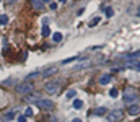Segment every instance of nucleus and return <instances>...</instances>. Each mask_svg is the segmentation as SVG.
<instances>
[{"label": "nucleus", "mask_w": 140, "mask_h": 122, "mask_svg": "<svg viewBox=\"0 0 140 122\" xmlns=\"http://www.w3.org/2000/svg\"><path fill=\"white\" fill-rule=\"evenodd\" d=\"M60 86H62V82L51 80V82H47V83L44 85V90H46L49 94H57L59 91H60Z\"/></svg>", "instance_id": "f257e3e1"}, {"label": "nucleus", "mask_w": 140, "mask_h": 122, "mask_svg": "<svg viewBox=\"0 0 140 122\" xmlns=\"http://www.w3.org/2000/svg\"><path fill=\"white\" fill-rule=\"evenodd\" d=\"M108 116V122H119L122 119V111L121 109H112L111 112H106Z\"/></svg>", "instance_id": "f03ea898"}, {"label": "nucleus", "mask_w": 140, "mask_h": 122, "mask_svg": "<svg viewBox=\"0 0 140 122\" xmlns=\"http://www.w3.org/2000/svg\"><path fill=\"white\" fill-rule=\"evenodd\" d=\"M33 91V83H20V85H16V93H20V94H29Z\"/></svg>", "instance_id": "7ed1b4c3"}, {"label": "nucleus", "mask_w": 140, "mask_h": 122, "mask_svg": "<svg viewBox=\"0 0 140 122\" xmlns=\"http://www.w3.org/2000/svg\"><path fill=\"white\" fill-rule=\"evenodd\" d=\"M36 106H38L39 109L49 111V109H54V101H51V99H38L36 101Z\"/></svg>", "instance_id": "20e7f679"}, {"label": "nucleus", "mask_w": 140, "mask_h": 122, "mask_svg": "<svg viewBox=\"0 0 140 122\" xmlns=\"http://www.w3.org/2000/svg\"><path fill=\"white\" fill-rule=\"evenodd\" d=\"M137 98H138V94H137V91H132V88H129L125 91V94H124V101L129 104V103H137Z\"/></svg>", "instance_id": "39448f33"}, {"label": "nucleus", "mask_w": 140, "mask_h": 122, "mask_svg": "<svg viewBox=\"0 0 140 122\" xmlns=\"http://www.w3.org/2000/svg\"><path fill=\"white\" fill-rule=\"evenodd\" d=\"M54 73H57V69H56V67H51V69H47L46 72H42L41 75L44 77V78H47V77H51V75H54Z\"/></svg>", "instance_id": "423d86ee"}, {"label": "nucleus", "mask_w": 140, "mask_h": 122, "mask_svg": "<svg viewBox=\"0 0 140 122\" xmlns=\"http://www.w3.org/2000/svg\"><path fill=\"white\" fill-rule=\"evenodd\" d=\"M138 104H137V103H135V104H132L130 107H129V114H132V116H137L138 114Z\"/></svg>", "instance_id": "0eeeda50"}, {"label": "nucleus", "mask_w": 140, "mask_h": 122, "mask_svg": "<svg viewBox=\"0 0 140 122\" xmlns=\"http://www.w3.org/2000/svg\"><path fill=\"white\" fill-rule=\"evenodd\" d=\"M109 82H111V75H108V73L99 78V83H101V85H108Z\"/></svg>", "instance_id": "6e6552de"}, {"label": "nucleus", "mask_w": 140, "mask_h": 122, "mask_svg": "<svg viewBox=\"0 0 140 122\" xmlns=\"http://www.w3.org/2000/svg\"><path fill=\"white\" fill-rule=\"evenodd\" d=\"M31 3H33L34 10H42V2L41 0H31Z\"/></svg>", "instance_id": "1a4fd4ad"}, {"label": "nucleus", "mask_w": 140, "mask_h": 122, "mask_svg": "<svg viewBox=\"0 0 140 122\" xmlns=\"http://www.w3.org/2000/svg\"><path fill=\"white\" fill-rule=\"evenodd\" d=\"M106 112H108V111H106L104 107H98V109H95V112H93V114H95V116H104Z\"/></svg>", "instance_id": "9d476101"}, {"label": "nucleus", "mask_w": 140, "mask_h": 122, "mask_svg": "<svg viewBox=\"0 0 140 122\" xmlns=\"http://www.w3.org/2000/svg\"><path fill=\"white\" fill-rule=\"evenodd\" d=\"M88 65H91V62H90V60H85V62L78 64V65L75 67V70H80V69H83V67H88Z\"/></svg>", "instance_id": "9b49d317"}, {"label": "nucleus", "mask_w": 140, "mask_h": 122, "mask_svg": "<svg viewBox=\"0 0 140 122\" xmlns=\"http://www.w3.org/2000/svg\"><path fill=\"white\" fill-rule=\"evenodd\" d=\"M41 33H42V36H49V34H51L49 26H47V24H44V26H42V29H41Z\"/></svg>", "instance_id": "f8f14e48"}, {"label": "nucleus", "mask_w": 140, "mask_h": 122, "mask_svg": "<svg viewBox=\"0 0 140 122\" xmlns=\"http://www.w3.org/2000/svg\"><path fill=\"white\" fill-rule=\"evenodd\" d=\"M74 107H75V109H82V107H83V101H82V99H75V101H74Z\"/></svg>", "instance_id": "ddd939ff"}, {"label": "nucleus", "mask_w": 140, "mask_h": 122, "mask_svg": "<svg viewBox=\"0 0 140 122\" xmlns=\"http://www.w3.org/2000/svg\"><path fill=\"white\" fill-rule=\"evenodd\" d=\"M52 39H54V42H60V41H62V34H60V33H56V34L52 36Z\"/></svg>", "instance_id": "4468645a"}, {"label": "nucleus", "mask_w": 140, "mask_h": 122, "mask_svg": "<svg viewBox=\"0 0 140 122\" xmlns=\"http://www.w3.org/2000/svg\"><path fill=\"white\" fill-rule=\"evenodd\" d=\"M67 99H72V98H74L75 96V90H69V91H67Z\"/></svg>", "instance_id": "2eb2a0df"}, {"label": "nucleus", "mask_w": 140, "mask_h": 122, "mask_svg": "<svg viewBox=\"0 0 140 122\" xmlns=\"http://www.w3.org/2000/svg\"><path fill=\"white\" fill-rule=\"evenodd\" d=\"M7 23H8V16L2 15V16H0V24H7Z\"/></svg>", "instance_id": "dca6fc26"}, {"label": "nucleus", "mask_w": 140, "mask_h": 122, "mask_svg": "<svg viewBox=\"0 0 140 122\" xmlns=\"http://www.w3.org/2000/svg\"><path fill=\"white\" fill-rule=\"evenodd\" d=\"M38 99H39L38 96H26V101H28V103H36Z\"/></svg>", "instance_id": "f3484780"}, {"label": "nucleus", "mask_w": 140, "mask_h": 122, "mask_svg": "<svg viewBox=\"0 0 140 122\" xmlns=\"http://www.w3.org/2000/svg\"><path fill=\"white\" fill-rule=\"evenodd\" d=\"M77 59H78V57H69V59H65L62 64H64V65H65V64H70V62H74V60H77Z\"/></svg>", "instance_id": "a211bd4d"}, {"label": "nucleus", "mask_w": 140, "mask_h": 122, "mask_svg": "<svg viewBox=\"0 0 140 122\" xmlns=\"http://www.w3.org/2000/svg\"><path fill=\"white\" fill-rule=\"evenodd\" d=\"M109 94H111L112 98H116V96H117V94H119V91H117V90H116V88H112L111 91H109Z\"/></svg>", "instance_id": "6ab92c4d"}, {"label": "nucleus", "mask_w": 140, "mask_h": 122, "mask_svg": "<svg viewBox=\"0 0 140 122\" xmlns=\"http://www.w3.org/2000/svg\"><path fill=\"white\" fill-rule=\"evenodd\" d=\"M114 15V10L112 8H106V16L109 18V16H112Z\"/></svg>", "instance_id": "aec40b11"}, {"label": "nucleus", "mask_w": 140, "mask_h": 122, "mask_svg": "<svg viewBox=\"0 0 140 122\" xmlns=\"http://www.w3.org/2000/svg\"><path fill=\"white\" fill-rule=\"evenodd\" d=\"M33 116V109L29 107V109H26V112H25V117H31Z\"/></svg>", "instance_id": "412c9836"}, {"label": "nucleus", "mask_w": 140, "mask_h": 122, "mask_svg": "<svg viewBox=\"0 0 140 122\" xmlns=\"http://www.w3.org/2000/svg\"><path fill=\"white\" fill-rule=\"evenodd\" d=\"M98 23H99V18H95V20H91L90 26H95V24H98Z\"/></svg>", "instance_id": "4be33fe9"}, {"label": "nucleus", "mask_w": 140, "mask_h": 122, "mask_svg": "<svg viewBox=\"0 0 140 122\" xmlns=\"http://www.w3.org/2000/svg\"><path fill=\"white\" fill-rule=\"evenodd\" d=\"M18 122H26V117L25 116H20V117H18Z\"/></svg>", "instance_id": "5701e85b"}, {"label": "nucleus", "mask_w": 140, "mask_h": 122, "mask_svg": "<svg viewBox=\"0 0 140 122\" xmlns=\"http://www.w3.org/2000/svg\"><path fill=\"white\" fill-rule=\"evenodd\" d=\"M3 117H5V119H11V117H13V114H11V112H8V114H5Z\"/></svg>", "instance_id": "b1692460"}, {"label": "nucleus", "mask_w": 140, "mask_h": 122, "mask_svg": "<svg viewBox=\"0 0 140 122\" xmlns=\"http://www.w3.org/2000/svg\"><path fill=\"white\" fill-rule=\"evenodd\" d=\"M41 2H44V3H49V2H52V0H41Z\"/></svg>", "instance_id": "393cba45"}, {"label": "nucleus", "mask_w": 140, "mask_h": 122, "mask_svg": "<svg viewBox=\"0 0 140 122\" xmlns=\"http://www.w3.org/2000/svg\"><path fill=\"white\" fill-rule=\"evenodd\" d=\"M72 122H82V119H74Z\"/></svg>", "instance_id": "a878e982"}, {"label": "nucleus", "mask_w": 140, "mask_h": 122, "mask_svg": "<svg viewBox=\"0 0 140 122\" xmlns=\"http://www.w3.org/2000/svg\"><path fill=\"white\" fill-rule=\"evenodd\" d=\"M60 2H65V0H60Z\"/></svg>", "instance_id": "bb28decb"}, {"label": "nucleus", "mask_w": 140, "mask_h": 122, "mask_svg": "<svg viewBox=\"0 0 140 122\" xmlns=\"http://www.w3.org/2000/svg\"><path fill=\"white\" fill-rule=\"evenodd\" d=\"M11 2H16V0H11Z\"/></svg>", "instance_id": "cd10ccee"}, {"label": "nucleus", "mask_w": 140, "mask_h": 122, "mask_svg": "<svg viewBox=\"0 0 140 122\" xmlns=\"http://www.w3.org/2000/svg\"><path fill=\"white\" fill-rule=\"evenodd\" d=\"M0 2H2V0H0Z\"/></svg>", "instance_id": "c85d7f7f"}]
</instances>
